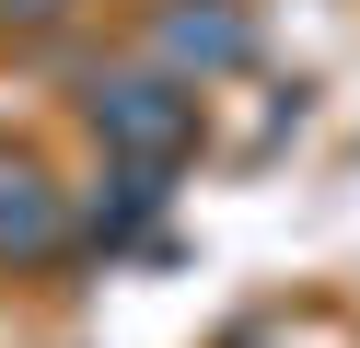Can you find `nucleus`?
Wrapping results in <instances>:
<instances>
[{"mask_svg":"<svg viewBox=\"0 0 360 348\" xmlns=\"http://www.w3.org/2000/svg\"><path fill=\"white\" fill-rule=\"evenodd\" d=\"M94 128L117 139L128 162H174L186 128H198V105L163 82V70H128V82H94Z\"/></svg>","mask_w":360,"mask_h":348,"instance_id":"obj_1","label":"nucleus"},{"mask_svg":"<svg viewBox=\"0 0 360 348\" xmlns=\"http://www.w3.org/2000/svg\"><path fill=\"white\" fill-rule=\"evenodd\" d=\"M163 58L174 70H233L244 58V12L233 0H174L163 12Z\"/></svg>","mask_w":360,"mask_h":348,"instance_id":"obj_2","label":"nucleus"},{"mask_svg":"<svg viewBox=\"0 0 360 348\" xmlns=\"http://www.w3.org/2000/svg\"><path fill=\"white\" fill-rule=\"evenodd\" d=\"M58 244V186L35 162H0V255H47Z\"/></svg>","mask_w":360,"mask_h":348,"instance_id":"obj_3","label":"nucleus"},{"mask_svg":"<svg viewBox=\"0 0 360 348\" xmlns=\"http://www.w3.org/2000/svg\"><path fill=\"white\" fill-rule=\"evenodd\" d=\"M151 209H163V162H128V174H117V198H94V232L117 244V232H140Z\"/></svg>","mask_w":360,"mask_h":348,"instance_id":"obj_4","label":"nucleus"},{"mask_svg":"<svg viewBox=\"0 0 360 348\" xmlns=\"http://www.w3.org/2000/svg\"><path fill=\"white\" fill-rule=\"evenodd\" d=\"M0 12H24V23H47V12H58V0H0Z\"/></svg>","mask_w":360,"mask_h":348,"instance_id":"obj_5","label":"nucleus"},{"mask_svg":"<svg viewBox=\"0 0 360 348\" xmlns=\"http://www.w3.org/2000/svg\"><path fill=\"white\" fill-rule=\"evenodd\" d=\"M244 348H256V337H244Z\"/></svg>","mask_w":360,"mask_h":348,"instance_id":"obj_6","label":"nucleus"}]
</instances>
